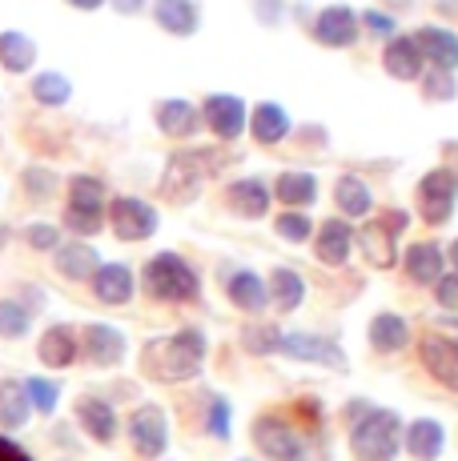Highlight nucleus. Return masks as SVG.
I'll return each instance as SVG.
<instances>
[{
    "label": "nucleus",
    "mask_w": 458,
    "mask_h": 461,
    "mask_svg": "<svg viewBox=\"0 0 458 461\" xmlns=\"http://www.w3.org/2000/svg\"><path fill=\"white\" fill-rule=\"evenodd\" d=\"M57 257V273L60 277H69V281H89L96 269H101V257H96L93 245H85V241H69V245H57L52 249Z\"/></svg>",
    "instance_id": "a211bd4d"
},
{
    "label": "nucleus",
    "mask_w": 458,
    "mask_h": 461,
    "mask_svg": "<svg viewBox=\"0 0 458 461\" xmlns=\"http://www.w3.org/2000/svg\"><path fill=\"white\" fill-rule=\"evenodd\" d=\"M350 449L358 461H394L402 449V418L394 410H366L350 429Z\"/></svg>",
    "instance_id": "f03ea898"
},
{
    "label": "nucleus",
    "mask_w": 458,
    "mask_h": 461,
    "mask_svg": "<svg viewBox=\"0 0 458 461\" xmlns=\"http://www.w3.org/2000/svg\"><path fill=\"white\" fill-rule=\"evenodd\" d=\"M253 446L270 461H306V441L298 438L281 418H258L253 421Z\"/></svg>",
    "instance_id": "6e6552de"
},
{
    "label": "nucleus",
    "mask_w": 458,
    "mask_h": 461,
    "mask_svg": "<svg viewBox=\"0 0 458 461\" xmlns=\"http://www.w3.org/2000/svg\"><path fill=\"white\" fill-rule=\"evenodd\" d=\"M278 353L294 361H310V366H325V369H346V353L330 341V337L318 333H281Z\"/></svg>",
    "instance_id": "9d476101"
},
{
    "label": "nucleus",
    "mask_w": 458,
    "mask_h": 461,
    "mask_svg": "<svg viewBox=\"0 0 458 461\" xmlns=\"http://www.w3.org/2000/svg\"><path fill=\"white\" fill-rule=\"evenodd\" d=\"M435 297L443 309H458V273H443L435 281Z\"/></svg>",
    "instance_id": "a18cd8bd"
},
{
    "label": "nucleus",
    "mask_w": 458,
    "mask_h": 461,
    "mask_svg": "<svg viewBox=\"0 0 458 461\" xmlns=\"http://www.w3.org/2000/svg\"><path fill=\"white\" fill-rule=\"evenodd\" d=\"M418 357L426 366V374L435 381H443L446 389L458 393V341L451 337H438V333H426L418 341Z\"/></svg>",
    "instance_id": "f8f14e48"
},
{
    "label": "nucleus",
    "mask_w": 458,
    "mask_h": 461,
    "mask_svg": "<svg viewBox=\"0 0 458 461\" xmlns=\"http://www.w3.org/2000/svg\"><path fill=\"white\" fill-rule=\"evenodd\" d=\"M209 173H214V157H209L206 149L173 153L169 168H165V176H161V193L169 201H178V205H189V201L201 193V185H206Z\"/></svg>",
    "instance_id": "20e7f679"
},
{
    "label": "nucleus",
    "mask_w": 458,
    "mask_h": 461,
    "mask_svg": "<svg viewBox=\"0 0 458 461\" xmlns=\"http://www.w3.org/2000/svg\"><path fill=\"white\" fill-rule=\"evenodd\" d=\"M407 212L402 209H390L382 212V217L366 221L362 233H358V245H362L366 261L374 265V269H390L394 261H398V233L407 229Z\"/></svg>",
    "instance_id": "39448f33"
},
{
    "label": "nucleus",
    "mask_w": 458,
    "mask_h": 461,
    "mask_svg": "<svg viewBox=\"0 0 458 461\" xmlns=\"http://www.w3.org/2000/svg\"><path fill=\"white\" fill-rule=\"evenodd\" d=\"M206 429H209V438L229 441V402H225V397H214V402H209Z\"/></svg>",
    "instance_id": "79ce46f5"
},
{
    "label": "nucleus",
    "mask_w": 458,
    "mask_h": 461,
    "mask_svg": "<svg viewBox=\"0 0 458 461\" xmlns=\"http://www.w3.org/2000/svg\"><path fill=\"white\" fill-rule=\"evenodd\" d=\"M266 294H270V301H274L278 313H294L306 297V281L298 277L294 269H274L270 281H266Z\"/></svg>",
    "instance_id": "c756f323"
},
{
    "label": "nucleus",
    "mask_w": 458,
    "mask_h": 461,
    "mask_svg": "<svg viewBox=\"0 0 458 461\" xmlns=\"http://www.w3.org/2000/svg\"><path fill=\"white\" fill-rule=\"evenodd\" d=\"M69 5H73V8H85V13H93V8H101L105 0H69Z\"/></svg>",
    "instance_id": "603ef678"
},
{
    "label": "nucleus",
    "mask_w": 458,
    "mask_h": 461,
    "mask_svg": "<svg viewBox=\"0 0 458 461\" xmlns=\"http://www.w3.org/2000/svg\"><path fill=\"white\" fill-rule=\"evenodd\" d=\"M77 421H81V429L89 433L93 441H101V446H109V441L117 438V413H113V405L101 402V397H81V402H77Z\"/></svg>",
    "instance_id": "f3484780"
},
{
    "label": "nucleus",
    "mask_w": 458,
    "mask_h": 461,
    "mask_svg": "<svg viewBox=\"0 0 458 461\" xmlns=\"http://www.w3.org/2000/svg\"><path fill=\"white\" fill-rule=\"evenodd\" d=\"M0 461H32L29 454H24L16 441H8V438H0Z\"/></svg>",
    "instance_id": "09e8293b"
},
{
    "label": "nucleus",
    "mask_w": 458,
    "mask_h": 461,
    "mask_svg": "<svg viewBox=\"0 0 458 461\" xmlns=\"http://www.w3.org/2000/svg\"><path fill=\"white\" fill-rule=\"evenodd\" d=\"M65 225L73 229L77 237H93V233H101V225H105V209H65Z\"/></svg>",
    "instance_id": "a19ab883"
},
{
    "label": "nucleus",
    "mask_w": 458,
    "mask_h": 461,
    "mask_svg": "<svg viewBox=\"0 0 458 461\" xmlns=\"http://www.w3.org/2000/svg\"><path fill=\"white\" fill-rule=\"evenodd\" d=\"M458 205V173L454 168H430L418 185V209L430 225H443L454 217Z\"/></svg>",
    "instance_id": "423d86ee"
},
{
    "label": "nucleus",
    "mask_w": 458,
    "mask_h": 461,
    "mask_svg": "<svg viewBox=\"0 0 458 461\" xmlns=\"http://www.w3.org/2000/svg\"><path fill=\"white\" fill-rule=\"evenodd\" d=\"M350 249H354V229L346 221H325L322 233H318V261L322 265H346Z\"/></svg>",
    "instance_id": "393cba45"
},
{
    "label": "nucleus",
    "mask_w": 458,
    "mask_h": 461,
    "mask_svg": "<svg viewBox=\"0 0 458 461\" xmlns=\"http://www.w3.org/2000/svg\"><path fill=\"white\" fill-rule=\"evenodd\" d=\"M129 441L141 457H161L169 449V421L161 405H141L129 418Z\"/></svg>",
    "instance_id": "1a4fd4ad"
},
{
    "label": "nucleus",
    "mask_w": 458,
    "mask_h": 461,
    "mask_svg": "<svg viewBox=\"0 0 458 461\" xmlns=\"http://www.w3.org/2000/svg\"><path fill=\"white\" fill-rule=\"evenodd\" d=\"M81 345L93 366H121L125 361V333L113 325H85Z\"/></svg>",
    "instance_id": "4468645a"
},
{
    "label": "nucleus",
    "mask_w": 458,
    "mask_h": 461,
    "mask_svg": "<svg viewBox=\"0 0 458 461\" xmlns=\"http://www.w3.org/2000/svg\"><path fill=\"white\" fill-rule=\"evenodd\" d=\"M386 73L394 77V81H414V77L422 73V52L418 44H414V37H390V44H386V57H382Z\"/></svg>",
    "instance_id": "412c9836"
},
{
    "label": "nucleus",
    "mask_w": 458,
    "mask_h": 461,
    "mask_svg": "<svg viewBox=\"0 0 458 461\" xmlns=\"http://www.w3.org/2000/svg\"><path fill=\"white\" fill-rule=\"evenodd\" d=\"M250 132L258 137V145H278V140H286V132H289V117H286V109L274 101H261L258 109L250 113Z\"/></svg>",
    "instance_id": "b1692460"
},
{
    "label": "nucleus",
    "mask_w": 458,
    "mask_h": 461,
    "mask_svg": "<svg viewBox=\"0 0 458 461\" xmlns=\"http://www.w3.org/2000/svg\"><path fill=\"white\" fill-rule=\"evenodd\" d=\"M451 261H454V273H458V241L451 245Z\"/></svg>",
    "instance_id": "864d4df0"
},
{
    "label": "nucleus",
    "mask_w": 458,
    "mask_h": 461,
    "mask_svg": "<svg viewBox=\"0 0 458 461\" xmlns=\"http://www.w3.org/2000/svg\"><path fill=\"white\" fill-rule=\"evenodd\" d=\"M113 8H117V13H141L145 0H113Z\"/></svg>",
    "instance_id": "3c124183"
},
{
    "label": "nucleus",
    "mask_w": 458,
    "mask_h": 461,
    "mask_svg": "<svg viewBox=\"0 0 458 461\" xmlns=\"http://www.w3.org/2000/svg\"><path fill=\"white\" fill-rule=\"evenodd\" d=\"M153 21L161 24L165 32H173V37H193L201 24V13L193 0H157L153 5Z\"/></svg>",
    "instance_id": "6ab92c4d"
},
{
    "label": "nucleus",
    "mask_w": 458,
    "mask_h": 461,
    "mask_svg": "<svg viewBox=\"0 0 458 461\" xmlns=\"http://www.w3.org/2000/svg\"><path fill=\"white\" fill-rule=\"evenodd\" d=\"M206 366V333L201 330H178L169 337H157L141 353V369L153 381H189Z\"/></svg>",
    "instance_id": "f257e3e1"
},
{
    "label": "nucleus",
    "mask_w": 458,
    "mask_h": 461,
    "mask_svg": "<svg viewBox=\"0 0 458 461\" xmlns=\"http://www.w3.org/2000/svg\"><path fill=\"white\" fill-rule=\"evenodd\" d=\"M32 405H29V393H24V381L8 377L0 381V425L5 429H21L24 421H29Z\"/></svg>",
    "instance_id": "7c9ffc66"
},
{
    "label": "nucleus",
    "mask_w": 458,
    "mask_h": 461,
    "mask_svg": "<svg viewBox=\"0 0 458 461\" xmlns=\"http://www.w3.org/2000/svg\"><path fill=\"white\" fill-rule=\"evenodd\" d=\"M274 233L286 237V241H294V245H302L306 237L314 233V221L306 217V212L289 209V212H281V217H274Z\"/></svg>",
    "instance_id": "ea45409f"
},
{
    "label": "nucleus",
    "mask_w": 458,
    "mask_h": 461,
    "mask_svg": "<svg viewBox=\"0 0 458 461\" xmlns=\"http://www.w3.org/2000/svg\"><path fill=\"white\" fill-rule=\"evenodd\" d=\"M32 96H37L41 104H65L69 96H73V85H69V77L65 73H41V77H32Z\"/></svg>",
    "instance_id": "f704fd0d"
},
{
    "label": "nucleus",
    "mask_w": 458,
    "mask_h": 461,
    "mask_svg": "<svg viewBox=\"0 0 458 461\" xmlns=\"http://www.w3.org/2000/svg\"><path fill=\"white\" fill-rule=\"evenodd\" d=\"M69 209H105V185L96 176H73L69 181Z\"/></svg>",
    "instance_id": "c9c22d12"
},
{
    "label": "nucleus",
    "mask_w": 458,
    "mask_h": 461,
    "mask_svg": "<svg viewBox=\"0 0 458 461\" xmlns=\"http://www.w3.org/2000/svg\"><path fill=\"white\" fill-rule=\"evenodd\" d=\"M229 205H234L242 217L258 221L270 212V189L261 181H253V176H245V181H234L229 185Z\"/></svg>",
    "instance_id": "c85d7f7f"
},
{
    "label": "nucleus",
    "mask_w": 458,
    "mask_h": 461,
    "mask_svg": "<svg viewBox=\"0 0 458 461\" xmlns=\"http://www.w3.org/2000/svg\"><path fill=\"white\" fill-rule=\"evenodd\" d=\"M407 341H410L407 317H398V313H378L374 321H370V345H374L378 353H398V349H407Z\"/></svg>",
    "instance_id": "cd10ccee"
},
{
    "label": "nucleus",
    "mask_w": 458,
    "mask_h": 461,
    "mask_svg": "<svg viewBox=\"0 0 458 461\" xmlns=\"http://www.w3.org/2000/svg\"><path fill=\"white\" fill-rule=\"evenodd\" d=\"M451 325H458V321H451Z\"/></svg>",
    "instance_id": "5fc2aeb1"
},
{
    "label": "nucleus",
    "mask_w": 458,
    "mask_h": 461,
    "mask_svg": "<svg viewBox=\"0 0 458 461\" xmlns=\"http://www.w3.org/2000/svg\"><path fill=\"white\" fill-rule=\"evenodd\" d=\"M37 60V41L24 32H0V65L8 73H29Z\"/></svg>",
    "instance_id": "2f4dec72"
},
{
    "label": "nucleus",
    "mask_w": 458,
    "mask_h": 461,
    "mask_svg": "<svg viewBox=\"0 0 458 461\" xmlns=\"http://www.w3.org/2000/svg\"><path fill=\"white\" fill-rule=\"evenodd\" d=\"M93 294H96V301H105V305H125L129 297H133V269L129 265H101V269L93 273Z\"/></svg>",
    "instance_id": "dca6fc26"
},
{
    "label": "nucleus",
    "mask_w": 458,
    "mask_h": 461,
    "mask_svg": "<svg viewBox=\"0 0 458 461\" xmlns=\"http://www.w3.org/2000/svg\"><path fill=\"white\" fill-rule=\"evenodd\" d=\"M109 225L121 241H145V237L157 233V209L145 205L141 197H113L109 205Z\"/></svg>",
    "instance_id": "0eeeda50"
},
{
    "label": "nucleus",
    "mask_w": 458,
    "mask_h": 461,
    "mask_svg": "<svg viewBox=\"0 0 458 461\" xmlns=\"http://www.w3.org/2000/svg\"><path fill=\"white\" fill-rule=\"evenodd\" d=\"M443 446H446V429H443L438 421L418 418V421L407 425V454H410V457L435 461L438 454H443Z\"/></svg>",
    "instance_id": "4be33fe9"
},
{
    "label": "nucleus",
    "mask_w": 458,
    "mask_h": 461,
    "mask_svg": "<svg viewBox=\"0 0 458 461\" xmlns=\"http://www.w3.org/2000/svg\"><path fill=\"white\" fill-rule=\"evenodd\" d=\"M24 189H29V197L45 201V197H52V189H57V176H52L49 168H24Z\"/></svg>",
    "instance_id": "37998d69"
},
{
    "label": "nucleus",
    "mask_w": 458,
    "mask_h": 461,
    "mask_svg": "<svg viewBox=\"0 0 458 461\" xmlns=\"http://www.w3.org/2000/svg\"><path fill=\"white\" fill-rule=\"evenodd\" d=\"M229 301H234L242 313H261V309L270 305V294H266V281L258 277V273L242 269L229 277Z\"/></svg>",
    "instance_id": "bb28decb"
},
{
    "label": "nucleus",
    "mask_w": 458,
    "mask_h": 461,
    "mask_svg": "<svg viewBox=\"0 0 458 461\" xmlns=\"http://www.w3.org/2000/svg\"><path fill=\"white\" fill-rule=\"evenodd\" d=\"M145 294L157 297V301L185 305V301H197L201 281H197V273H193L178 253H157L153 261L145 265Z\"/></svg>",
    "instance_id": "7ed1b4c3"
},
{
    "label": "nucleus",
    "mask_w": 458,
    "mask_h": 461,
    "mask_svg": "<svg viewBox=\"0 0 458 461\" xmlns=\"http://www.w3.org/2000/svg\"><path fill=\"white\" fill-rule=\"evenodd\" d=\"M77 353H81V345H77V333L69 330V325H52V330H45V337H41V345H37V357L45 361L49 369L73 366Z\"/></svg>",
    "instance_id": "aec40b11"
},
{
    "label": "nucleus",
    "mask_w": 458,
    "mask_h": 461,
    "mask_svg": "<svg viewBox=\"0 0 458 461\" xmlns=\"http://www.w3.org/2000/svg\"><path fill=\"white\" fill-rule=\"evenodd\" d=\"M426 93L435 96V101H451L454 96V77L443 73V68H435V73L426 77Z\"/></svg>",
    "instance_id": "49530a36"
},
{
    "label": "nucleus",
    "mask_w": 458,
    "mask_h": 461,
    "mask_svg": "<svg viewBox=\"0 0 458 461\" xmlns=\"http://www.w3.org/2000/svg\"><path fill=\"white\" fill-rule=\"evenodd\" d=\"M362 24H370V32H378V37H394V16L386 13H366Z\"/></svg>",
    "instance_id": "de8ad7c7"
},
{
    "label": "nucleus",
    "mask_w": 458,
    "mask_h": 461,
    "mask_svg": "<svg viewBox=\"0 0 458 461\" xmlns=\"http://www.w3.org/2000/svg\"><path fill=\"white\" fill-rule=\"evenodd\" d=\"M24 393H29L32 410H41V413H52L57 410V402H60V385L57 381H49V377H29L24 381Z\"/></svg>",
    "instance_id": "4c0bfd02"
},
{
    "label": "nucleus",
    "mask_w": 458,
    "mask_h": 461,
    "mask_svg": "<svg viewBox=\"0 0 458 461\" xmlns=\"http://www.w3.org/2000/svg\"><path fill=\"white\" fill-rule=\"evenodd\" d=\"M414 44H418L422 60H430V65L443 68V73H454V68H458V37L451 29L430 24V29H422L418 37H414Z\"/></svg>",
    "instance_id": "2eb2a0df"
},
{
    "label": "nucleus",
    "mask_w": 458,
    "mask_h": 461,
    "mask_svg": "<svg viewBox=\"0 0 458 461\" xmlns=\"http://www.w3.org/2000/svg\"><path fill=\"white\" fill-rule=\"evenodd\" d=\"M24 241L32 245V249H57L60 245V233H57V225H45V221H37V225H29V233H24Z\"/></svg>",
    "instance_id": "c03bdc74"
},
{
    "label": "nucleus",
    "mask_w": 458,
    "mask_h": 461,
    "mask_svg": "<svg viewBox=\"0 0 458 461\" xmlns=\"http://www.w3.org/2000/svg\"><path fill=\"white\" fill-rule=\"evenodd\" d=\"M258 16L266 24H274L278 16H281V0H258Z\"/></svg>",
    "instance_id": "8fccbe9b"
},
{
    "label": "nucleus",
    "mask_w": 458,
    "mask_h": 461,
    "mask_svg": "<svg viewBox=\"0 0 458 461\" xmlns=\"http://www.w3.org/2000/svg\"><path fill=\"white\" fill-rule=\"evenodd\" d=\"M443 269H446V257L435 241H418L407 249V273L418 285H435V281L443 277Z\"/></svg>",
    "instance_id": "a878e982"
},
{
    "label": "nucleus",
    "mask_w": 458,
    "mask_h": 461,
    "mask_svg": "<svg viewBox=\"0 0 458 461\" xmlns=\"http://www.w3.org/2000/svg\"><path fill=\"white\" fill-rule=\"evenodd\" d=\"M334 201H338V209L346 212V217H366L370 205H374L370 185L362 181V176H338V185H334Z\"/></svg>",
    "instance_id": "473e14b6"
},
{
    "label": "nucleus",
    "mask_w": 458,
    "mask_h": 461,
    "mask_svg": "<svg viewBox=\"0 0 458 461\" xmlns=\"http://www.w3.org/2000/svg\"><path fill=\"white\" fill-rule=\"evenodd\" d=\"M29 321H32V313L21 301H0V337L16 341V337L29 333Z\"/></svg>",
    "instance_id": "e433bc0d"
},
{
    "label": "nucleus",
    "mask_w": 458,
    "mask_h": 461,
    "mask_svg": "<svg viewBox=\"0 0 458 461\" xmlns=\"http://www.w3.org/2000/svg\"><path fill=\"white\" fill-rule=\"evenodd\" d=\"M314 37H318L325 49H350L358 41V13L346 5H330L318 13L314 21Z\"/></svg>",
    "instance_id": "ddd939ff"
},
{
    "label": "nucleus",
    "mask_w": 458,
    "mask_h": 461,
    "mask_svg": "<svg viewBox=\"0 0 458 461\" xmlns=\"http://www.w3.org/2000/svg\"><path fill=\"white\" fill-rule=\"evenodd\" d=\"M157 125L169 137H193L201 129V109H193L189 101L173 96V101H161L157 104Z\"/></svg>",
    "instance_id": "5701e85b"
},
{
    "label": "nucleus",
    "mask_w": 458,
    "mask_h": 461,
    "mask_svg": "<svg viewBox=\"0 0 458 461\" xmlns=\"http://www.w3.org/2000/svg\"><path fill=\"white\" fill-rule=\"evenodd\" d=\"M274 197L286 205H310L318 197V181L310 173H281L274 181Z\"/></svg>",
    "instance_id": "72a5a7b5"
},
{
    "label": "nucleus",
    "mask_w": 458,
    "mask_h": 461,
    "mask_svg": "<svg viewBox=\"0 0 458 461\" xmlns=\"http://www.w3.org/2000/svg\"><path fill=\"white\" fill-rule=\"evenodd\" d=\"M278 341H281V333L274 330V325H245V330H242V345L253 353V357L278 353Z\"/></svg>",
    "instance_id": "58836bf2"
},
{
    "label": "nucleus",
    "mask_w": 458,
    "mask_h": 461,
    "mask_svg": "<svg viewBox=\"0 0 458 461\" xmlns=\"http://www.w3.org/2000/svg\"><path fill=\"white\" fill-rule=\"evenodd\" d=\"M245 121H250V113H245L242 96L214 93V96H206V104H201V125H209V129H214L222 140L242 137Z\"/></svg>",
    "instance_id": "9b49d317"
}]
</instances>
